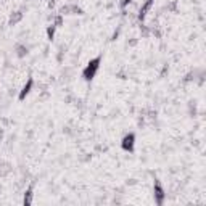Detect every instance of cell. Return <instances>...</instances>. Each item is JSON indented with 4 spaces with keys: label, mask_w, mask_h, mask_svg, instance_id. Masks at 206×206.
<instances>
[{
    "label": "cell",
    "mask_w": 206,
    "mask_h": 206,
    "mask_svg": "<svg viewBox=\"0 0 206 206\" xmlns=\"http://www.w3.org/2000/svg\"><path fill=\"white\" fill-rule=\"evenodd\" d=\"M100 63H102V57H97V58H93L87 63V66L84 68V71H82V77L87 82H90L95 77V74H97L98 68H100Z\"/></svg>",
    "instance_id": "obj_1"
},
{
    "label": "cell",
    "mask_w": 206,
    "mask_h": 206,
    "mask_svg": "<svg viewBox=\"0 0 206 206\" xmlns=\"http://www.w3.org/2000/svg\"><path fill=\"white\" fill-rule=\"evenodd\" d=\"M134 145H135V135L134 134H126L122 137V142L121 147L124 152H134Z\"/></svg>",
    "instance_id": "obj_2"
},
{
    "label": "cell",
    "mask_w": 206,
    "mask_h": 206,
    "mask_svg": "<svg viewBox=\"0 0 206 206\" xmlns=\"http://www.w3.org/2000/svg\"><path fill=\"white\" fill-rule=\"evenodd\" d=\"M155 200H156L158 204L164 203V190H163V187H161L158 179H155Z\"/></svg>",
    "instance_id": "obj_3"
},
{
    "label": "cell",
    "mask_w": 206,
    "mask_h": 206,
    "mask_svg": "<svg viewBox=\"0 0 206 206\" xmlns=\"http://www.w3.org/2000/svg\"><path fill=\"white\" fill-rule=\"evenodd\" d=\"M32 86H34V81L29 77V79H27V82H26V86L21 89V92H19V100H24L26 97H27V95H29V92H31V89H32Z\"/></svg>",
    "instance_id": "obj_4"
},
{
    "label": "cell",
    "mask_w": 206,
    "mask_h": 206,
    "mask_svg": "<svg viewBox=\"0 0 206 206\" xmlns=\"http://www.w3.org/2000/svg\"><path fill=\"white\" fill-rule=\"evenodd\" d=\"M152 5H153V0H147L145 2V5L140 8V13H139V19H143L145 16H147V13H148V10L152 8Z\"/></svg>",
    "instance_id": "obj_5"
},
{
    "label": "cell",
    "mask_w": 206,
    "mask_h": 206,
    "mask_svg": "<svg viewBox=\"0 0 206 206\" xmlns=\"http://www.w3.org/2000/svg\"><path fill=\"white\" fill-rule=\"evenodd\" d=\"M23 203H24V204H31V203H32V190H31V188L26 192V195H24V200H23Z\"/></svg>",
    "instance_id": "obj_6"
},
{
    "label": "cell",
    "mask_w": 206,
    "mask_h": 206,
    "mask_svg": "<svg viewBox=\"0 0 206 206\" xmlns=\"http://www.w3.org/2000/svg\"><path fill=\"white\" fill-rule=\"evenodd\" d=\"M47 36H48V40L53 39V36H55V26H52V27H48V29H47Z\"/></svg>",
    "instance_id": "obj_7"
},
{
    "label": "cell",
    "mask_w": 206,
    "mask_h": 206,
    "mask_svg": "<svg viewBox=\"0 0 206 206\" xmlns=\"http://www.w3.org/2000/svg\"><path fill=\"white\" fill-rule=\"evenodd\" d=\"M131 2H132V0H122V2H121V7L124 8V7H127V5H129Z\"/></svg>",
    "instance_id": "obj_8"
}]
</instances>
